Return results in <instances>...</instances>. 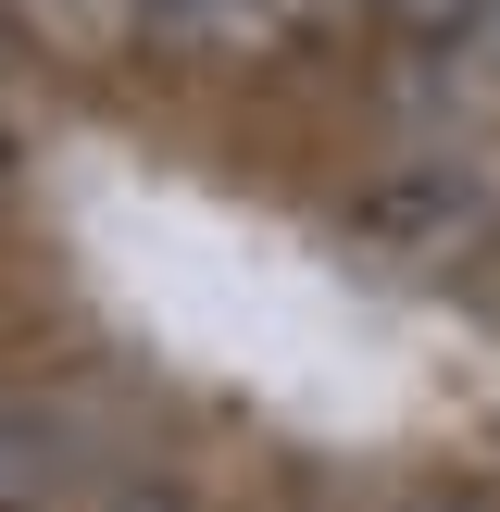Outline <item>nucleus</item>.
I'll use <instances>...</instances> for the list:
<instances>
[{"mask_svg": "<svg viewBox=\"0 0 500 512\" xmlns=\"http://www.w3.org/2000/svg\"><path fill=\"white\" fill-rule=\"evenodd\" d=\"M500 213V175L475 138H413L400 163H375L363 188H350V238L400 250V263H450V250H475Z\"/></svg>", "mask_w": 500, "mask_h": 512, "instance_id": "f257e3e1", "label": "nucleus"}, {"mask_svg": "<svg viewBox=\"0 0 500 512\" xmlns=\"http://www.w3.org/2000/svg\"><path fill=\"white\" fill-rule=\"evenodd\" d=\"M400 100H413V113H450V138H463V113L500 100V0H475L438 50H413V63H400Z\"/></svg>", "mask_w": 500, "mask_h": 512, "instance_id": "f03ea898", "label": "nucleus"}, {"mask_svg": "<svg viewBox=\"0 0 500 512\" xmlns=\"http://www.w3.org/2000/svg\"><path fill=\"white\" fill-rule=\"evenodd\" d=\"M50 475H63V438H50V413L0 400V512H50Z\"/></svg>", "mask_w": 500, "mask_h": 512, "instance_id": "7ed1b4c3", "label": "nucleus"}, {"mask_svg": "<svg viewBox=\"0 0 500 512\" xmlns=\"http://www.w3.org/2000/svg\"><path fill=\"white\" fill-rule=\"evenodd\" d=\"M463 13H475V0H375V25H388V50H400V63H413V50H438Z\"/></svg>", "mask_w": 500, "mask_h": 512, "instance_id": "20e7f679", "label": "nucleus"}, {"mask_svg": "<svg viewBox=\"0 0 500 512\" xmlns=\"http://www.w3.org/2000/svg\"><path fill=\"white\" fill-rule=\"evenodd\" d=\"M413 512H488V500H475V488H425Z\"/></svg>", "mask_w": 500, "mask_h": 512, "instance_id": "39448f33", "label": "nucleus"}, {"mask_svg": "<svg viewBox=\"0 0 500 512\" xmlns=\"http://www.w3.org/2000/svg\"><path fill=\"white\" fill-rule=\"evenodd\" d=\"M13 163H25V150H13V125H0V200H13Z\"/></svg>", "mask_w": 500, "mask_h": 512, "instance_id": "423d86ee", "label": "nucleus"}, {"mask_svg": "<svg viewBox=\"0 0 500 512\" xmlns=\"http://www.w3.org/2000/svg\"><path fill=\"white\" fill-rule=\"evenodd\" d=\"M363 13H375V0H363Z\"/></svg>", "mask_w": 500, "mask_h": 512, "instance_id": "0eeeda50", "label": "nucleus"}]
</instances>
